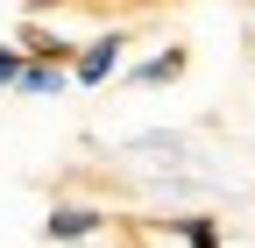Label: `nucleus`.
Returning <instances> with one entry per match:
<instances>
[{
	"instance_id": "f257e3e1",
	"label": "nucleus",
	"mask_w": 255,
	"mask_h": 248,
	"mask_svg": "<svg viewBox=\"0 0 255 248\" xmlns=\"http://www.w3.org/2000/svg\"><path fill=\"white\" fill-rule=\"evenodd\" d=\"M121 50H128V36H121V28H107V36L78 43V57H71V78H78V85H107V78H114V64H121Z\"/></svg>"
},
{
	"instance_id": "7ed1b4c3",
	"label": "nucleus",
	"mask_w": 255,
	"mask_h": 248,
	"mask_svg": "<svg viewBox=\"0 0 255 248\" xmlns=\"http://www.w3.org/2000/svg\"><path fill=\"white\" fill-rule=\"evenodd\" d=\"M71 85V64H57V57H28L21 64V92H64Z\"/></svg>"
},
{
	"instance_id": "20e7f679",
	"label": "nucleus",
	"mask_w": 255,
	"mask_h": 248,
	"mask_svg": "<svg viewBox=\"0 0 255 248\" xmlns=\"http://www.w3.org/2000/svg\"><path fill=\"white\" fill-rule=\"evenodd\" d=\"M177 71H184V50H163V57H149V64H135L128 78H135V85H170Z\"/></svg>"
},
{
	"instance_id": "39448f33",
	"label": "nucleus",
	"mask_w": 255,
	"mask_h": 248,
	"mask_svg": "<svg viewBox=\"0 0 255 248\" xmlns=\"http://www.w3.org/2000/svg\"><path fill=\"white\" fill-rule=\"evenodd\" d=\"M177 234H184L191 248H220V227L206 220V213H191V220H177Z\"/></svg>"
},
{
	"instance_id": "f03ea898",
	"label": "nucleus",
	"mask_w": 255,
	"mask_h": 248,
	"mask_svg": "<svg viewBox=\"0 0 255 248\" xmlns=\"http://www.w3.org/2000/svg\"><path fill=\"white\" fill-rule=\"evenodd\" d=\"M100 220H107V213H92V206H50L43 234L50 241H85V234H100Z\"/></svg>"
},
{
	"instance_id": "423d86ee",
	"label": "nucleus",
	"mask_w": 255,
	"mask_h": 248,
	"mask_svg": "<svg viewBox=\"0 0 255 248\" xmlns=\"http://www.w3.org/2000/svg\"><path fill=\"white\" fill-rule=\"evenodd\" d=\"M21 64H28V50H7V43H0V85H21Z\"/></svg>"
}]
</instances>
